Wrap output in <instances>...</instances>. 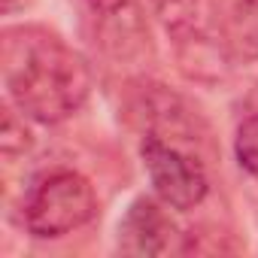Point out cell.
Returning a JSON list of instances; mask_svg holds the SVG:
<instances>
[{
	"mask_svg": "<svg viewBox=\"0 0 258 258\" xmlns=\"http://www.w3.org/2000/svg\"><path fill=\"white\" fill-rule=\"evenodd\" d=\"M0 67L16 109L43 124L70 118L91 91L85 58L46 28L22 25L4 31Z\"/></svg>",
	"mask_w": 258,
	"mask_h": 258,
	"instance_id": "obj_1",
	"label": "cell"
},
{
	"mask_svg": "<svg viewBox=\"0 0 258 258\" xmlns=\"http://www.w3.org/2000/svg\"><path fill=\"white\" fill-rule=\"evenodd\" d=\"M97 216V195L76 170L43 176L25 198V228L34 237H64Z\"/></svg>",
	"mask_w": 258,
	"mask_h": 258,
	"instance_id": "obj_2",
	"label": "cell"
},
{
	"mask_svg": "<svg viewBox=\"0 0 258 258\" xmlns=\"http://www.w3.org/2000/svg\"><path fill=\"white\" fill-rule=\"evenodd\" d=\"M140 155L146 173L158 191V198L173 210H191L207 198V173L201 161L182 152L176 143H167L161 134H146L140 143Z\"/></svg>",
	"mask_w": 258,
	"mask_h": 258,
	"instance_id": "obj_3",
	"label": "cell"
},
{
	"mask_svg": "<svg viewBox=\"0 0 258 258\" xmlns=\"http://www.w3.org/2000/svg\"><path fill=\"white\" fill-rule=\"evenodd\" d=\"M173 222L152 198L131 204L118 225V249L127 255H164L173 246Z\"/></svg>",
	"mask_w": 258,
	"mask_h": 258,
	"instance_id": "obj_4",
	"label": "cell"
},
{
	"mask_svg": "<svg viewBox=\"0 0 258 258\" xmlns=\"http://www.w3.org/2000/svg\"><path fill=\"white\" fill-rule=\"evenodd\" d=\"M225 49L240 61H258V0H237L225 19Z\"/></svg>",
	"mask_w": 258,
	"mask_h": 258,
	"instance_id": "obj_5",
	"label": "cell"
},
{
	"mask_svg": "<svg viewBox=\"0 0 258 258\" xmlns=\"http://www.w3.org/2000/svg\"><path fill=\"white\" fill-rule=\"evenodd\" d=\"M234 152L243 170H249L252 176H258V109H252L243 124L237 127V140H234Z\"/></svg>",
	"mask_w": 258,
	"mask_h": 258,
	"instance_id": "obj_6",
	"label": "cell"
},
{
	"mask_svg": "<svg viewBox=\"0 0 258 258\" xmlns=\"http://www.w3.org/2000/svg\"><path fill=\"white\" fill-rule=\"evenodd\" d=\"M0 146H4V155H22L25 149H31V131L25 127V115L19 118L13 109H4V127H0Z\"/></svg>",
	"mask_w": 258,
	"mask_h": 258,
	"instance_id": "obj_7",
	"label": "cell"
},
{
	"mask_svg": "<svg viewBox=\"0 0 258 258\" xmlns=\"http://www.w3.org/2000/svg\"><path fill=\"white\" fill-rule=\"evenodd\" d=\"M88 7L100 19H115V16H121L127 7H131V0H88Z\"/></svg>",
	"mask_w": 258,
	"mask_h": 258,
	"instance_id": "obj_8",
	"label": "cell"
},
{
	"mask_svg": "<svg viewBox=\"0 0 258 258\" xmlns=\"http://www.w3.org/2000/svg\"><path fill=\"white\" fill-rule=\"evenodd\" d=\"M19 4H25V0H4V13H13Z\"/></svg>",
	"mask_w": 258,
	"mask_h": 258,
	"instance_id": "obj_9",
	"label": "cell"
},
{
	"mask_svg": "<svg viewBox=\"0 0 258 258\" xmlns=\"http://www.w3.org/2000/svg\"><path fill=\"white\" fill-rule=\"evenodd\" d=\"M252 109H258V88H255V97H252Z\"/></svg>",
	"mask_w": 258,
	"mask_h": 258,
	"instance_id": "obj_10",
	"label": "cell"
}]
</instances>
